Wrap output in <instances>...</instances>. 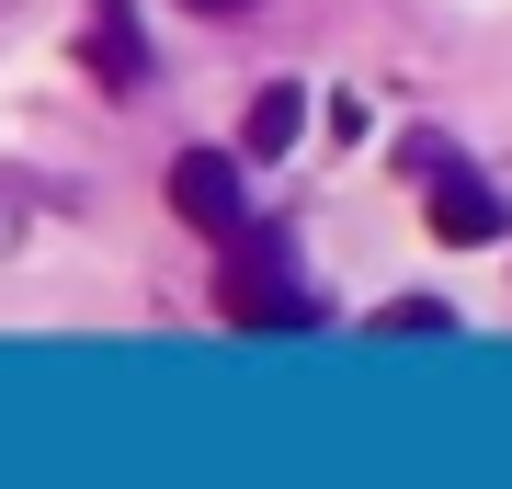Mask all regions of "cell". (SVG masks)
Wrapping results in <instances>:
<instances>
[{"label": "cell", "instance_id": "6da1fadb", "mask_svg": "<svg viewBox=\"0 0 512 489\" xmlns=\"http://www.w3.org/2000/svg\"><path fill=\"white\" fill-rule=\"evenodd\" d=\"M217 308L239 330H308V285H296V251H274V239H239L228 273H217Z\"/></svg>", "mask_w": 512, "mask_h": 489}, {"label": "cell", "instance_id": "7a4b0ae2", "mask_svg": "<svg viewBox=\"0 0 512 489\" xmlns=\"http://www.w3.org/2000/svg\"><path fill=\"white\" fill-rule=\"evenodd\" d=\"M171 205H183V228L239 239V171L217 160V148H183V160H171Z\"/></svg>", "mask_w": 512, "mask_h": 489}, {"label": "cell", "instance_id": "3957f363", "mask_svg": "<svg viewBox=\"0 0 512 489\" xmlns=\"http://www.w3.org/2000/svg\"><path fill=\"white\" fill-rule=\"evenodd\" d=\"M512 228V205L490 194L478 171H456V160H433V239H456V251H478V239H501Z\"/></svg>", "mask_w": 512, "mask_h": 489}, {"label": "cell", "instance_id": "277c9868", "mask_svg": "<svg viewBox=\"0 0 512 489\" xmlns=\"http://www.w3.org/2000/svg\"><path fill=\"white\" fill-rule=\"evenodd\" d=\"M80 69H92L103 91H148V35L126 12H92V23H80Z\"/></svg>", "mask_w": 512, "mask_h": 489}, {"label": "cell", "instance_id": "5b68a950", "mask_svg": "<svg viewBox=\"0 0 512 489\" xmlns=\"http://www.w3.org/2000/svg\"><path fill=\"white\" fill-rule=\"evenodd\" d=\"M296 137H308V91H262V103H251V126H239V148H251V160H285V148Z\"/></svg>", "mask_w": 512, "mask_h": 489}, {"label": "cell", "instance_id": "8992f818", "mask_svg": "<svg viewBox=\"0 0 512 489\" xmlns=\"http://www.w3.org/2000/svg\"><path fill=\"white\" fill-rule=\"evenodd\" d=\"M376 330H410V342H433V330H456V308H444V296H399Z\"/></svg>", "mask_w": 512, "mask_h": 489}, {"label": "cell", "instance_id": "52a82bcc", "mask_svg": "<svg viewBox=\"0 0 512 489\" xmlns=\"http://www.w3.org/2000/svg\"><path fill=\"white\" fill-rule=\"evenodd\" d=\"M194 12H239V0H194Z\"/></svg>", "mask_w": 512, "mask_h": 489}]
</instances>
